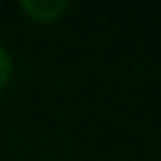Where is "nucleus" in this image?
<instances>
[{
  "instance_id": "obj_1",
  "label": "nucleus",
  "mask_w": 161,
  "mask_h": 161,
  "mask_svg": "<svg viewBox=\"0 0 161 161\" xmlns=\"http://www.w3.org/2000/svg\"><path fill=\"white\" fill-rule=\"evenodd\" d=\"M66 7L69 5L64 0H24L21 3V10L36 21H55Z\"/></svg>"
},
{
  "instance_id": "obj_2",
  "label": "nucleus",
  "mask_w": 161,
  "mask_h": 161,
  "mask_svg": "<svg viewBox=\"0 0 161 161\" xmlns=\"http://www.w3.org/2000/svg\"><path fill=\"white\" fill-rule=\"evenodd\" d=\"M12 76V62H10V55H7L3 47H0V88L5 86Z\"/></svg>"
}]
</instances>
